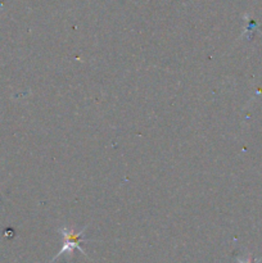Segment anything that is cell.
I'll return each instance as SVG.
<instances>
[{"label": "cell", "instance_id": "2", "mask_svg": "<svg viewBox=\"0 0 262 263\" xmlns=\"http://www.w3.org/2000/svg\"><path fill=\"white\" fill-rule=\"evenodd\" d=\"M259 261H253L252 258H249L248 261H243V259H239V263H258Z\"/></svg>", "mask_w": 262, "mask_h": 263}, {"label": "cell", "instance_id": "1", "mask_svg": "<svg viewBox=\"0 0 262 263\" xmlns=\"http://www.w3.org/2000/svg\"><path fill=\"white\" fill-rule=\"evenodd\" d=\"M85 230H86V226H85L81 231H74L72 228H66V226L59 228L58 231L62 234V236H63L64 243L62 249L59 251V253L53 258V261H55L59 256H62V254L64 253L72 254L73 249H79L82 254H85L84 249L81 248V243L86 241V239H84Z\"/></svg>", "mask_w": 262, "mask_h": 263}]
</instances>
